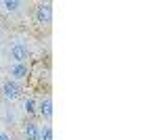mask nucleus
<instances>
[{
	"label": "nucleus",
	"instance_id": "1",
	"mask_svg": "<svg viewBox=\"0 0 157 140\" xmlns=\"http://www.w3.org/2000/svg\"><path fill=\"white\" fill-rule=\"evenodd\" d=\"M21 92H23V88H21V84L15 82V80H4L2 82V86H0V94H2V98L4 100H9V103H13V100H17L19 96H21Z\"/></svg>",
	"mask_w": 157,
	"mask_h": 140
},
{
	"label": "nucleus",
	"instance_id": "2",
	"mask_svg": "<svg viewBox=\"0 0 157 140\" xmlns=\"http://www.w3.org/2000/svg\"><path fill=\"white\" fill-rule=\"evenodd\" d=\"M11 59L13 63H27L32 59V50L25 42H15L11 46Z\"/></svg>",
	"mask_w": 157,
	"mask_h": 140
},
{
	"label": "nucleus",
	"instance_id": "3",
	"mask_svg": "<svg viewBox=\"0 0 157 140\" xmlns=\"http://www.w3.org/2000/svg\"><path fill=\"white\" fill-rule=\"evenodd\" d=\"M36 115L40 117L44 123H50V119H52V98H50L48 94H46V96H42V98L38 100Z\"/></svg>",
	"mask_w": 157,
	"mask_h": 140
},
{
	"label": "nucleus",
	"instance_id": "4",
	"mask_svg": "<svg viewBox=\"0 0 157 140\" xmlns=\"http://www.w3.org/2000/svg\"><path fill=\"white\" fill-rule=\"evenodd\" d=\"M9 73H11V80L21 84L32 75V67H29V63H13Z\"/></svg>",
	"mask_w": 157,
	"mask_h": 140
},
{
	"label": "nucleus",
	"instance_id": "5",
	"mask_svg": "<svg viewBox=\"0 0 157 140\" xmlns=\"http://www.w3.org/2000/svg\"><path fill=\"white\" fill-rule=\"evenodd\" d=\"M34 19H36L38 25H48L50 21H52V4H50V2L38 4L36 13H34Z\"/></svg>",
	"mask_w": 157,
	"mask_h": 140
},
{
	"label": "nucleus",
	"instance_id": "6",
	"mask_svg": "<svg viewBox=\"0 0 157 140\" xmlns=\"http://www.w3.org/2000/svg\"><path fill=\"white\" fill-rule=\"evenodd\" d=\"M40 130L42 126L34 121V119H27L23 126H21V134H23V140H40Z\"/></svg>",
	"mask_w": 157,
	"mask_h": 140
},
{
	"label": "nucleus",
	"instance_id": "7",
	"mask_svg": "<svg viewBox=\"0 0 157 140\" xmlns=\"http://www.w3.org/2000/svg\"><path fill=\"white\" fill-rule=\"evenodd\" d=\"M36 107H38V100L34 96H25L23 98V111L27 117H38L36 115Z\"/></svg>",
	"mask_w": 157,
	"mask_h": 140
},
{
	"label": "nucleus",
	"instance_id": "8",
	"mask_svg": "<svg viewBox=\"0 0 157 140\" xmlns=\"http://www.w3.org/2000/svg\"><path fill=\"white\" fill-rule=\"evenodd\" d=\"M21 6H23V2H19V0H4V2H2V9H4V13H9V15L19 13Z\"/></svg>",
	"mask_w": 157,
	"mask_h": 140
},
{
	"label": "nucleus",
	"instance_id": "9",
	"mask_svg": "<svg viewBox=\"0 0 157 140\" xmlns=\"http://www.w3.org/2000/svg\"><path fill=\"white\" fill-rule=\"evenodd\" d=\"M40 140H52V128H50V123L42 126V130H40Z\"/></svg>",
	"mask_w": 157,
	"mask_h": 140
},
{
	"label": "nucleus",
	"instance_id": "10",
	"mask_svg": "<svg viewBox=\"0 0 157 140\" xmlns=\"http://www.w3.org/2000/svg\"><path fill=\"white\" fill-rule=\"evenodd\" d=\"M0 140H13V136L9 132H0Z\"/></svg>",
	"mask_w": 157,
	"mask_h": 140
}]
</instances>
